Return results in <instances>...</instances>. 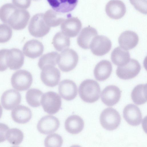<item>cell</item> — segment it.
Returning <instances> with one entry per match:
<instances>
[{
  "label": "cell",
  "instance_id": "9a60e30c",
  "mask_svg": "<svg viewBox=\"0 0 147 147\" xmlns=\"http://www.w3.org/2000/svg\"><path fill=\"white\" fill-rule=\"evenodd\" d=\"M21 96L20 93L14 89L6 90L3 94L1 102L3 107L7 110L15 108L21 102Z\"/></svg>",
  "mask_w": 147,
  "mask_h": 147
},
{
  "label": "cell",
  "instance_id": "7c38bea8",
  "mask_svg": "<svg viewBox=\"0 0 147 147\" xmlns=\"http://www.w3.org/2000/svg\"><path fill=\"white\" fill-rule=\"evenodd\" d=\"M82 27V24L77 17L69 16L62 22L61 28L62 32L70 37L77 36Z\"/></svg>",
  "mask_w": 147,
  "mask_h": 147
},
{
  "label": "cell",
  "instance_id": "44dd1931",
  "mask_svg": "<svg viewBox=\"0 0 147 147\" xmlns=\"http://www.w3.org/2000/svg\"><path fill=\"white\" fill-rule=\"evenodd\" d=\"M112 70L111 62L107 60H102L96 65L94 71V75L97 80L105 81L110 77Z\"/></svg>",
  "mask_w": 147,
  "mask_h": 147
},
{
  "label": "cell",
  "instance_id": "f546056e",
  "mask_svg": "<svg viewBox=\"0 0 147 147\" xmlns=\"http://www.w3.org/2000/svg\"><path fill=\"white\" fill-rule=\"evenodd\" d=\"M43 95L39 89L31 88L27 92L26 98L28 104L32 107H36L40 105L41 100Z\"/></svg>",
  "mask_w": 147,
  "mask_h": 147
},
{
  "label": "cell",
  "instance_id": "4dcf8cb0",
  "mask_svg": "<svg viewBox=\"0 0 147 147\" xmlns=\"http://www.w3.org/2000/svg\"><path fill=\"white\" fill-rule=\"evenodd\" d=\"M59 57V54L55 51L45 54L40 58L38 63V66L41 70L44 66L47 65L55 66L58 63Z\"/></svg>",
  "mask_w": 147,
  "mask_h": 147
},
{
  "label": "cell",
  "instance_id": "83f0119b",
  "mask_svg": "<svg viewBox=\"0 0 147 147\" xmlns=\"http://www.w3.org/2000/svg\"><path fill=\"white\" fill-rule=\"evenodd\" d=\"M44 19L50 27L57 26L65 19L64 15L51 9L48 10L44 14Z\"/></svg>",
  "mask_w": 147,
  "mask_h": 147
},
{
  "label": "cell",
  "instance_id": "4fadbf2b",
  "mask_svg": "<svg viewBox=\"0 0 147 147\" xmlns=\"http://www.w3.org/2000/svg\"><path fill=\"white\" fill-rule=\"evenodd\" d=\"M121 93V90L117 86L114 85H109L102 92L101 100L107 106H113L119 101Z\"/></svg>",
  "mask_w": 147,
  "mask_h": 147
},
{
  "label": "cell",
  "instance_id": "3957f363",
  "mask_svg": "<svg viewBox=\"0 0 147 147\" xmlns=\"http://www.w3.org/2000/svg\"><path fill=\"white\" fill-rule=\"evenodd\" d=\"M78 59V55L76 51L72 49L67 48L59 54L57 64L61 71L68 72L76 67Z\"/></svg>",
  "mask_w": 147,
  "mask_h": 147
},
{
  "label": "cell",
  "instance_id": "f35d334b",
  "mask_svg": "<svg viewBox=\"0 0 147 147\" xmlns=\"http://www.w3.org/2000/svg\"><path fill=\"white\" fill-rule=\"evenodd\" d=\"M3 110L2 107L0 104V118L1 117L2 114Z\"/></svg>",
  "mask_w": 147,
  "mask_h": 147
},
{
  "label": "cell",
  "instance_id": "74e56055",
  "mask_svg": "<svg viewBox=\"0 0 147 147\" xmlns=\"http://www.w3.org/2000/svg\"><path fill=\"white\" fill-rule=\"evenodd\" d=\"M9 129V127L7 125L0 123V143L6 140V133Z\"/></svg>",
  "mask_w": 147,
  "mask_h": 147
},
{
  "label": "cell",
  "instance_id": "8d00e7d4",
  "mask_svg": "<svg viewBox=\"0 0 147 147\" xmlns=\"http://www.w3.org/2000/svg\"><path fill=\"white\" fill-rule=\"evenodd\" d=\"M13 4L17 7L21 9H26L30 6L31 0H12Z\"/></svg>",
  "mask_w": 147,
  "mask_h": 147
},
{
  "label": "cell",
  "instance_id": "d6a6232c",
  "mask_svg": "<svg viewBox=\"0 0 147 147\" xmlns=\"http://www.w3.org/2000/svg\"><path fill=\"white\" fill-rule=\"evenodd\" d=\"M63 143V140L59 135L53 133L48 135L44 141L45 146L46 147L61 146Z\"/></svg>",
  "mask_w": 147,
  "mask_h": 147
},
{
  "label": "cell",
  "instance_id": "7402d4cb",
  "mask_svg": "<svg viewBox=\"0 0 147 147\" xmlns=\"http://www.w3.org/2000/svg\"><path fill=\"white\" fill-rule=\"evenodd\" d=\"M24 57L19 49L13 48L9 49L7 65L10 69L17 70L21 68L24 62Z\"/></svg>",
  "mask_w": 147,
  "mask_h": 147
},
{
  "label": "cell",
  "instance_id": "ab89813d",
  "mask_svg": "<svg viewBox=\"0 0 147 147\" xmlns=\"http://www.w3.org/2000/svg\"><path fill=\"white\" fill-rule=\"evenodd\" d=\"M34 0V1H39L40 0Z\"/></svg>",
  "mask_w": 147,
  "mask_h": 147
},
{
  "label": "cell",
  "instance_id": "1f68e13d",
  "mask_svg": "<svg viewBox=\"0 0 147 147\" xmlns=\"http://www.w3.org/2000/svg\"><path fill=\"white\" fill-rule=\"evenodd\" d=\"M6 138L10 144L13 145H18L23 140L24 134L22 131L17 128L9 129L6 134Z\"/></svg>",
  "mask_w": 147,
  "mask_h": 147
},
{
  "label": "cell",
  "instance_id": "8fae6325",
  "mask_svg": "<svg viewBox=\"0 0 147 147\" xmlns=\"http://www.w3.org/2000/svg\"><path fill=\"white\" fill-rule=\"evenodd\" d=\"M60 125L59 119L52 115H47L39 121L37 126L38 131L41 133L48 134L57 131Z\"/></svg>",
  "mask_w": 147,
  "mask_h": 147
},
{
  "label": "cell",
  "instance_id": "6da1fadb",
  "mask_svg": "<svg viewBox=\"0 0 147 147\" xmlns=\"http://www.w3.org/2000/svg\"><path fill=\"white\" fill-rule=\"evenodd\" d=\"M78 93L83 101L88 103H93L97 101L100 97V86L96 81L87 79L80 84Z\"/></svg>",
  "mask_w": 147,
  "mask_h": 147
},
{
  "label": "cell",
  "instance_id": "cb8c5ba5",
  "mask_svg": "<svg viewBox=\"0 0 147 147\" xmlns=\"http://www.w3.org/2000/svg\"><path fill=\"white\" fill-rule=\"evenodd\" d=\"M32 112L28 107L20 105L15 107L11 112V116L15 122L24 124L28 122L32 117Z\"/></svg>",
  "mask_w": 147,
  "mask_h": 147
},
{
  "label": "cell",
  "instance_id": "4316f807",
  "mask_svg": "<svg viewBox=\"0 0 147 147\" xmlns=\"http://www.w3.org/2000/svg\"><path fill=\"white\" fill-rule=\"evenodd\" d=\"M147 84H140L136 86L131 93V99L137 105H142L147 102Z\"/></svg>",
  "mask_w": 147,
  "mask_h": 147
},
{
  "label": "cell",
  "instance_id": "7a4b0ae2",
  "mask_svg": "<svg viewBox=\"0 0 147 147\" xmlns=\"http://www.w3.org/2000/svg\"><path fill=\"white\" fill-rule=\"evenodd\" d=\"M30 17L28 11L15 6L9 13L5 24H8L14 30H21L26 27Z\"/></svg>",
  "mask_w": 147,
  "mask_h": 147
},
{
  "label": "cell",
  "instance_id": "ba28073f",
  "mask_svg": "<svg viewBox=\"0 0 147 147\" xmlns=\"http://www.w3.org/2000/svg\"><path fill=\"white\" fill-rule=\"evenodd\" d=\"M141 69V65L138 61L131 59L126 65L118 66L116 70V74L121 79L129 80L135 77L139 73Z\"/></svg>",
  "mask_w": 147,
  "mask_h": 147
},
{
  "label": "cell",
  "instance_id": "ffe728a7",
  "mask_svg": "<svg viewBox=\"0 0 147 147\" xmlns=\"http://www.w3.org/2000/svg\"><path fill=\"white\" fill-rule=\"evenodd\" d=\"M139 41V37L134 32L127 30L122 32L118 38L119 43L121 48L126 50L135 47Z\"/></svg>",
  "mask_w": 147,
  "mask_h": 147
},
{
  "label": "cell",
  "instance_id": "e0dca14e",
  "mask_svg": "<svg viewBox=\"0 0 147 147\" xmlns=\"http://www.w3.org/2000/svg\"><path fill=\"white\" fill-rule=\"evenodd\" d=\"M58 90L62 98L67 101L74 99L77 94V88L76 84L69 79L64 80L60 82Z\"/></svg>",
  "mask_w": 147,
  "mask_h": 147
},
{
  "label": "cell",
  "instance_id": "ac0fdd59",
  "mask_svg": "<svg viewBox=\"0 0 147 147\" xmlns=\"http://www.w3.org/2000/svg\"><path fill=\"white\" fill-rule=\"evenodd\" d=\"M44 47L42 43L36 39L27 41L23 48V52L26 56L35 59L41 56L44 51Z\"/></svg>",
  "mask_w": 147,
  "mask_h": 147
},
{
  "label": "cell",
  "instance_id": "2e32d148",
  "mask_svg": "<svg viewBox=\"0 0 147 147\" xmlns=\"http://www.w3.org/2000/svg\"><path fill=\"white\" fill-rule=\"evenodd\" d=\"M123 115L126 121L132 126L139 125L142 121V114L140 109L133 104L127 105L125 107Z\"/></svg>",
  "mask_w": 147,
  "mask_h": 147
},
{
  "label": "cell",
  "instance_id": "d590c367",
  "mask_svg": "<svg viewBox=\"0 0 147 147\" xmlns=\"http://www.w3.org/2000/svg\"><path fill=\"white\" fill-rule=\"evenodd\" d=\"M9 49H3L0 50V71L5 70L8 68V54Z\"/></svg>",
  "mask_w": 147,
  "mask_h": 147
},
{
  "label": "cell",
  "instance_id": "9c48e42d",
  "mask_svg": "<svg viewBox=\"0 0 147 147\" xmlns=\"http://www.w3.org/2000/svg\"><path fill=\"white\" fill-rule=\"evenodd\" d=\"M40 75L42 81L46 86L54 87L57 85L60 79V72L55 66L47 65L44 66Z\"/></svg>",
  "mask_w": 147,
  "mask_h": 147
},
{
  "label": "cell",
  "instance_id": "277c9868",
  "mask_svg": "<svg viewBox=\"0 0 147 147\" xmlns=\"http://www.w3.org/2000/svg\"><path fill=\"white\" fill-rule=\"evenodd\" d=\"M100 121L104 128L112 131L116 129L120 125L121 117L116 109L109 107L105 109L101 113Z\"/></svg>",
  "mask_w": 147,
  "mask_h": 147
},
{
  "label": "cell",
  "instance_id": "836d02e7",
  "mask_svg": "<svg viewBox=\"0 0 147 147\" xmlns=\"http://www.w3.org/2000/svg\"><path fill=\"white\" fill-rule=\"evenodd\" d=\"M12 34L11 28L6 24H0V43L8 42L11 38Z\"/></svg>",
  "mask_w": 147,
  "mask_h": 147
},
{
  "label": "cell",
  "instance_id": "e575fe53",
  "mask_svg": "<svg viewBox=\"0 0 147 147\" xmlns=\"http://www.w3.org/2000/svg\"><path fill=\"white\" fill-rule=\"evenodd\" d=\"M131 3L138 11L141 13L147 14L146 0H129Z\"/></svg>",
  "mask_w": 147,
  "mask_h": 147
},
{
  "label": "cell",
  "instance_id": "d6986e66",
  "mask_svg": "<svg viewBox=\"0 0 147 147\" xmlns=\"http://www.w3.org/2000/svg\"><path fill=\"white\" fill-rule=\"evenodd\" d=\"M97 34V32L94 28L91 27H85L82 30L77 38V44L83 49H89L93 38Z\"/></svg>",
  "mask_w": 147,
  "mask_h": 147
},
{
  "label": "cell",
  "instance_id": "5bb4252c",
  "mask_svg": "<svg viewBox=\"0 0 147 147\" xmlns=\"http://www.w3.org/2000/svg\"><path fill=\"white\" fill-rule=\"evenodd\" d=\"M105 10L111 18L117 20L123 17L126 12L124 3L120 0H111L106 5Z\"/></svg>",
  "mask_w": 147,
  "mask_h": 147
},
{
  "label": "cell",
  "instance_id": "30bf717a",
  "mask_svg": "<svg viewBox=\"0 0 147 147\" xmlns=\"http://www.w3.org/2000/svg\"><path fill=\"white\" fill-rule=\"evenodd\" d=\"M112 47L111 40L106 36L98 35L93 39L90 46L92 53L98 56H102L108 53Z\"/></svg>",
  "mask_w": 147,
  "mask_h": 147
},
{
  "label": "cell",
  "instance_id": "8992f818",
  "mask_svg": "<svg viewBox=\"0 0 147 147\" xmlns=\"http://www.w3.org/2000/svg\"><path fill=\"white\" fill-rule=\"evenodd\" d=\"M41 103L45 112L53 114L57 113L60 109L61 99L57 93L49 91L42 95Z\"/></svg>",
  "mask_w": 147,
  "mask_h": 147
},
{
  "label": "cell",
  "instance_id": "5b68a950",
  "mask_svg": "<svg viewBox=\"0 0 147 147\" xmlns=\"http://www.w3.org/2000/svg\"><path fill=\"white\" fill-rule=\"evenodd\" d=\"M51 27L45 23L44 19V14L39 13L31 18L28 26L30 34L37 38L42 37L48 33Z\"/></svg>",
  "mask_w": 147,
  "mask_h": 147
},
{
  "label": "cell",
  "instance_id": "d4e9b609",
  "mask_svg": "<svg viewBox=\"0 0 147 147\" xmlns=\"http://www.w3.org/2000/svg\"><path fill=\"white\" fill-rule=\"evenodd\" d=\"M84 127V122L79 116L73 115L68 117L65 122L66 130L69 133L76 134L80 132Z\"/></svg>",
  "mask_w": 147,
  "mask_h": 147
},
{
  "label": "cell",
  "instance_id": "52a82bcc",
  "mask_svg": "<svg viewBox=\"0 0 147 147\" xmlns=\"http://www.w3.org/2000/svg\"><path fill=\"white\" fill-rule=\"evenodd\" d=\"M33 81L32 76L30 72L25 70H19L12 75L11 83L13 88L20 91L28 89Z\"/></svg>",
  "mask_w": 147,
  "mask_h": 147
},
{
  "label": "cell",
  "instance_id": "603a6c76",
  "mask_svg": "<svg viewBox=\"0 0 147 147\" xmlns=\"http://www.w3.org/2000/svg\"><path fill=\"white\" fill-rule=\"evenodd\" d=\"M55 11L62 13L73 10L77 5L78 0H47Z\"/></svg>",
  "mask_w": 147,
  "mask_h": 147
},
{
  "label": "cell",
  "instance_id": "484cf974",
  "mask_svg": "<svg viewBox=\"0 0 147 147\" xmlns=\"http://www.w3.org/2000/svg\"><path fill=\"white\" fill-rule=\"evenodd\" d=\"M112 62L119 66L124 65L129 61L130 54L128 51L118 47L112 51L111 55Z\"/></svg>",
  "mask_w": 147,
  "mask_h": 147
},
{
  "label": "cell",
  "instance_id": "f1b7e54d",
  "mask_svg": "<svg viewBox=\"0 0 147 147\" xmlns=\"http://www.w3.org/2000/svg\"><path fill=\"white\" fill-rule=\"evenodd\" d=\"M52 44L55 48L61 51L69 47L70 44L69 38L62 32H57L54 36Z\"/></svg>",
  "mask_w": 147,
  "mask_h": 147
}]
</instances>
